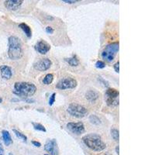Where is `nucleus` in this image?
Returning a JSON list of instances; mask_svg holds the SVG:
<instances>
[{"mask_svg": "<svg viewBox=\"0 0 155 155\" xmlns=\"http://www.w3.org/2000/svg\"><path fill=\"white\" fill-rule=\"evenodd\" d=\"M32 143H33V144H34V145L37 147H40V146H41V143H40V142L35 141V140H33V141H32Z\"/></svg>", "mask_w": 155, "mask_h": 155, "instance_id": "nucleus-28", "label": "nucleus"}, {"mask_svg": "<svg viewBox=\"0 0 155 155\" xmlns=\"http://www.w3.org/2000/svg\"><path fill=\"white\" fill-rule=\"evenodd\" d=\"M52 65V61L48 58H42L34 64V68L36 70L40 71H47Z\"/></svg>", "mask_w": 155, "mask_h": 155, "instance_id": "nucleus-9", "label": "nucleus"}, {"mask_svg": "<svg viewBox=\"0 0 155 155\" xmlns=\"http://www.w3.org/2000/svg\"><path fill=\"white\" fill-rule=\"evenodd\" d=\"M119 91L115 88H108L105 93V101L109 107L119 106Z\"/></svg>", "mask_w": 155, "mask_h": 155, "instance_id": "nucleus-5", "label": "nucleus"}, {"mask_svg": "<svg viewBox=\"0 0 155 155\" xmlns=\"http://www.w3.org/2000/svg\"><path fill=\"white\" fill-rule=\"evenodd\" d=\"M2 135L3 141H4V143L6 146H10V144H12V137H11V135H10V134L9 133V131H7V130H2Z\"/></svg>", "mask_w": 155, "mask_h": 155, "instance_id": "nucleus-15", "label": "nucleus"}, {"mask_svg": "<svg viewBox=\"0 0 155 155\" xmlns=\"http://www.w3.org/2000/svg\"><path fill=\"white\" fill-rule=\"evenodd\" d=\"M67 128L71 133L77 134V135L84 134V131H85L84 124L82 122H79V123H68L67 124Z\"/></svg>", "mask_w": 155, "mask_h": 155, "instance_id": "nucleus-8", "label": "nucleus"}, {"mask_svg": "<svg viewBox=\"0 0 155 155\" xmlns=\"http://www.w3.org/2000/svg\"><path fill=\"white\" fill-rule=\"evenodd\" d=\"M12 131H13L14 134H16V137H17L18 138L21 139L23 141H24V142L27 141V137H26L25 134H24L23 133H21L20 131H19V130H16V129H13V130H12Z\"/></svg>", "mask_w": 155, "mask_h": 155, "instance_id": "nucleus-20", "label": "nucleus"}, {"mask_svg": "<svg viewBox=\"0 0 155 155\" xmlns=\"http://www.w3.org/2000/svg\"><path fill=\"white\" fill-rule=\"evenodd\" d=\"M0 155H4V150H3V147H2L1 143H0Z\"/></svg>", "mask_w": 155, "mask_h": 155, "instance_id": "nucleus-29", "label": "nucleus"}, {"mask_svg": "<svg viewBox=\"0 0 155 155\" xmlns=\"http://www.w3.org/2000/svg\"><path fill=\"white\" fill-rule=\"evenodd\" d=\"M37 91V87L30 82H16L14 84V93L24 97L34 95Z\"/></svg>", "mask_w": 155, "mask_h": 155, "instance_id": "nucleus-3", "label": "nucleus"}, {"mask_svg": "<svg viewBox=\"0 0 155 155\" xmlns=\"http://www.w3.org/2000/svg\"><path fill=\"white\" fill-rule=\"evenodd\" d=\"M54 80V75L52 74H47L43 79V83L44 84H51Z\"/></svg>", "mask_w": 155, "mask_h": 155, "instance_id": "nucleus-18", "label": "nucleus"}, {"mask_svg": "<svg viewBox=\"0 0 155 155\" xmlns=\"http://www.w3.org/2000/svg\"><path fill=\"white\" fill-rule=\"evenodd\" d=\"M23 2H24L22 0H7V1H5L4 5L7 10H11V11H16L21 7Z\"/></svg>", "mask_w": 155, "mask_h": 155, "instance_id": "nucleus-12", "label": "nucleus"}, {"mask_svg": "<svg viewBox=\"0 0 155 155\" xmlns=\"http://www.w3.org/2000/svg\"><path fill=\"white\" fill-rule=\"evenodd\" d=\"M63 2L68 4H75L76 2H79V0H63Z\"/></svg>", "mask_w": 155, "mask_h": 155, "instance_id": "nucleus-26", "label": "nucleus"}, {"mask_svg": "<svg viewBox=\"0 0 155 155\" xmlns=\"http://www.w3.org/2000/svg\"><path fill=\"white\" fill-rule=\"evenodd\" d=\"M65 61L69 65L72 66V67H76V66H78L79 65V59L77 58L76 56H73V57H69V58H66L65 59Z\"/></svg>", "mask_w": 155, "mask_h": 155, "instance_id": "nucleus-17", "label": "nucleus"}, {"mask_svg": "<svg viewBox=\"0 0 155 155\" xmlns=\"http://www.w3.org/2000/svg\"><path fill=\"white\" fill-rule=\"evenodd\" d=\"M24 47L21 40L16 36L9 38L8 56L11 60H19L24 56Z\"/></svg>", "mask_w": 155, "mask_h": 155, "instance_id": "nucleus-1", "label": "nucleus"}, {"mask_svg": "<svg viewBox=\"0 0 155 155\" xmlns=\"http://www.w3.org/2000/svg\"><path fill=\"white\" fill-rule=\"evenodd\" d=\"M68 112L73 117L83 118L88 114V110L82 105L71 103L68 107Z\"/></svg>", "mask_w": 155, "mask_h": 155, "instance_id": "nucleus-6", "label": "nucleus"}, {"mask_svg": "<svg viewBox=\"0 0 155 155\" xmlns=\"http://www.w3.org/2000/svg\"><path fill=\"white\" fill-rule=\"evenodd\" d=\"M119 49H120L119 42H114V43H111L108 45H106V47L102 52V59L107 62H112L119 51Z\"/></svg>", "mask_w": 155, "mask_h": 155, "instance_id": "nucleus-4", "label": "nucleus"}, {"mask_svg": "<svg viewBox=\"0 0 155 155\" xmlns=\"http://www.w3.org/2000/svg\"><path fill=\"white\" fill-rule=\"evenodd\" d=\"M82 140L84 144L92 151H102L106 147L101 136L97 134H86L82 137Z\"/></svg>", "mask_w": 155, "mask_h": 155, "instance_id": "nucleus-2", "label": "nucleus"}, {"mask_svg": "<svg viewBox=\"0 0 155 155\" xmlns=\"http://www.w3.org/2000/svg\"><path fill=\"white\" fill-rule=\"evenodd\" d=\"M44 149L51 155H58V148H57V142L54 139L47 140L44 145Z\"/></svg>", "mask_w": 155, "mask_h": 155, "instance_id": "nucleus-10", "label": "nucleus"}, {"mask_svg": "<svg viewBox=\"0 0 155 155\" xmlns=\"http://www.w3.org/2000/svg\"><path fill=\"white\" fill-rule=\"evenodd\" d=\"M113 68H114V70H115L116 72H117V73L120 72V62H119V61L116 62V63L114 65Z\"/></svg>", "mask_w": 155, "mask_h": 155, "instance_id": "nucleus-25", "label": "nucleus"}, {"mask_svg": "<svg viewBox=\"0 0 155 155\" xmlns=\"http://www.w3.org/2000/svg\"><path fill=\"white\" fill-rule=\"evenodd\" d=\"M55 96H56V94L55 93H53V94L51 95V96L49 98V102H48V104H49L50 106H53L54 103L55 102Z\"/></svg>", "mask_w": 155, "mask_h": 155, "instance_id": "nucleus-24", "label": "nucleus"}, {"mask_svg": "<svg viewBox=\"0 0 155 155\" xmlns=\"http://www.w3.org/2000/svg\"><path fill=\"white\" fill-rule=\"evenodd\" d=\"M110 133H111V136L113 138V140H115L116 141H119V139H120V132H119V130L117 129L112 128L110 130Z\"/></svg>", "mask_w": 155, "mask_h": 155, "instance_id": "nucleus-21", "label": "nucleus"}, {"mask_svg": "<svg viewBox=\"0 0 155 155\" xmlns=\"http://www.w3.org/2000/svg\"><path fill=\"white\" fill-rule=\"evenodd\" d=\"M35 50L41 54H46L51 50V46L45 40H40L35 44Z\"/></svg>", "mask_w": 155, "mask_h": 155, "instance_id": "nucleus-11", "label": "nucleus"}, {"mask_svg": "<svg viewBox=\"0 0 155 155\" xmlns=\"http://www.w3.org/2000/svg\"><path fill=\"white\" fill-rule=\"evenodd\" d=\"M19 27H20V29H21L22 30H23V31L25 33L26 36L28 38L31 37H32V30H31V29H30V27H29L27 24H25V23H22V24H20V25H19Z\"/></svg>", "mask_w": 155, "mask_h": 155, "instance_id": "nucleus-16", "label": "nucleus"}, {"mask_svg": "<svg viewBox=\"0 0 155 155\" xmlns=\"http://www.w3.org/2000/svg\"><path fill=\"white\" fill-rule=\"evenodd\" d=\"M95 67H96L97 68L102 69L106 67V64H105V62H103L102 61H98L96 63H95Z\"/></svg>", "mask_w": 155, "mask_h": 155, "instance_id": "nucleus-23", "label": "nucleus"}, {"mask_svg": "<svg viewBox=\"0 0 155 155\" xmlns=\"http://www.w3.org/2000/svg\"><path fill=\"white\" fill-rule=\"evenodd\" d=\"M99 98L98 92L95 90H89L85 93V98L91 103H94Z\"/></svg>", "mask_w": 155, "mask_h": 155, "instance_id": "nucleus-14", "label": "nucleus"}, {"mask_svg": "<svg viewBox=\"0 0 155 155\" xmlns=\"http://www.w3.org/2000/svg\"><path fill=\"white\" fill-rule=\"evenodd\" d=\"M2 102V98H1V97H0V103H1V102Z\"/></svg>", "mask_w": 155, "mask_h": 155, "instance_id": "nucleus-31", "label": "nucleus"}, {"mask_svg": "<svg viewBox=\"0 0 155 155\" xmlns=\"http://www.w3.org/2000/svg\"><path fill=\"white\" fill-rule=\"evenodd\" d=\"M45 155H48V154H45Z\"/></svg>", "mask_w": 155, "mask_h": 155, "instance_id": "nucleus-32", "label": "nucleus"}, {"mask_svg": "<svg viewBox=\"0 0 155 155\" xmlns=\"http://www.w3.org/2000/svg\"><path fill=\"white\" fill-rule=\"evenodd\" d=\"M78 85L76 79H73L71 77H65L59 81L56 84V88L61 90L65 89H72Z\"/></svg>", "mask_w": 155, "mask_h": 155, "instance_id": "nucleus-7", "label": "nucleus"}, {"mask_svg": "<svg viewBox=\"0 0 155 155\" xmlns=\"http://www.w3.org/2000/svg\"><path fill=\"white\" fill-rule=\"evenodd\" d=\"M119 151H120V147H119V146H116V154H117L118 155L120 154V152H119Z\"/></svg>", "mask_w": 155, "mask_h": 155, "instance_id": "nucleus-30", "label": "nucleus"}, {"mask_svg": "<svg viewBox=\"0 0 155 155\" xmlns=\"http://www.w3.org/2000/svg\"><path fill=\"white\" fill-rule=\"evenodd\" d=\"M46 33H47V34H52L54 33V29L52 27H51V26H47V27H46Z\"/></svg>", "mask_w": 155, "mask_h": 155, "instance_id": "nucleus-27", "label": "nucleus"}, {"mask_svg": "<svg viewBox=\"0 0 155 155\" xmlns=\"http://www.w3.org/2000/svg\"><path fill=\"white\" fill-rule=\"evenodd\" d=\"M89 121H90L91 123L94 124V125H100L101 123H102L100 119L95 115H91L89 116Z\"/></svg>", "mask_w": 155, "mask_h": 155, "instance_id": "nucleus-19", "label": "nucleus"}, {"mask_svg": "<svg viewBox=\"0 0 155 155\" xmlns=\"http://www.w3.org/2000/svg\"><path fill=\"white\" fill-rule=\"evenodd\" d=\"M32 125L34 126V128L36 130H38V131H41V132H46L47 130L46 128L40 123H32Z\"/></svg>", "mask_w": 155, "mask_h": 155, "instance_id": "nucleus-22", "label": "nucleus"}, {"mask_svg": "<svg viewBox=\"0 0 155 155\" xmlns=\"http://www.w3.org/2000/svg\"><path fill=\"white\" fill-rule=\"evenodd\" d=\"M0 73H1V76L3 79L9 80L12 78V68L7 65H2L0 66Z\"/></svg>", "mask_w": 155, "mask_h": 155, "instance_id": "nucleus-13", "label": "nucleus"}, {"mask_svg": "<svg viewBox=\"0 0 155 155\" xmlns=\"http://www.w3.org/2000/svg\"></svg>", "mask_w": 155, "mask_h": 155, "instance_id": "nucleus-33", "label": "nucleus"}]
</instances>
